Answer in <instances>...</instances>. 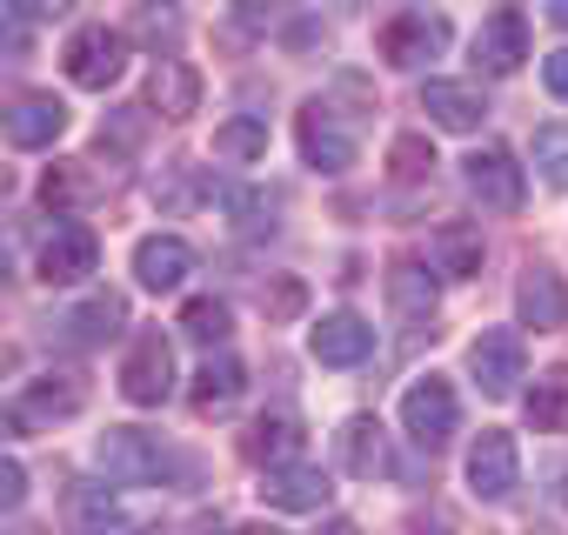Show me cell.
Masks as SVG:
<instances>
[{"mask_svg": "<svg viewBox=\"0 0 568 535\" xmlns=\"http://www.w3.org/2000/svg\"><path fill=\"white\" fill-rule=\"evenodd\" d=\"M68 81L74 88H88V94H108L121 74H128V34L121 28H108V21H88V28H74L68 34Z\"/></svg>", "mask_w": 568, "mask_h": 535, "instance_id": "6da1fadb", "label": "cell"}, {"mask_svg": "<svg viewBox=\"0 0 568 535\" xmlns=\"http://www.w3.org/2000/svg\"><path fill=\"white\" fill-rule=\"evenodd\" d=\"M94 462H101L108 482H121V488H148V482H161V475L174 468V455H168L161 435H148V428H108V435L94 442Z\"/></svg>", "mask_w": 568, "mask_h": 535, "instance_id": "7a4b0ae2", "label": "cell"}, {"mask_svg": "<svg viewBox=\"0 0 568 535\" xmlns=\"http://www.w3.org/2000/svg\"><path fill=\"white\" fill-rule=\"evenodd\" d=\"M121 395L134 408H161L174 395V349H168L161 329H141L128 342V355H121Z\"/></svg>", "mask_w": 568, "mask_h": 535, "instance_id": "3957f363", "label": "cell"}, {"mask_svg": "<svg viewBox=\"0 0 568 535\" xmlns=\"http://www.w3.org/2000/svg\"><path fill=\"white\" fill-rule=\"evenodd\" d=\"M375 48H382V61H388V68H422V61H435V54L448 48V21H442V14H428V8H402V14H388V21H382Z\"/></svg>", "mask_w": 568, "mask_h": 535, "instance_id": "277c9868", "label": "cell"}, {"mask_svg": "<svg viewBox=\"0 0 568 535\" xmlns=\"http://www.w3.org/2000/svg\"><path fill=\"white\" fill-rule=\"evenodd\" d=\"M521 369H528V349H521V335H515V329H481V335L468 342V375H475V388H481L488 402L515 395Z\"/></svg>", "mask_w": 568, "mask_h": 535, "instance_id": "5b68a950", "label": "cell"}, {"mask_svg": "<svg viewBox=\"0 0 568 535\" xmlns=\"http://www.w3.org/2000/svg\"><path fill=\"white\" fill-rule=\"evenodd\" d=\"M402 422H408V435H415L422 448H442V442L462 428V402H455L448 375H422V382H408V395H402Z\"/></svg>", "mask_w": 568, "mask_h": 535, "instance_id": "8992f818", "label": "cell"}, {"mask_svg": "<svg viewBox=\"0 0 568 535\" xmlns=\"http://www.w3.org/2000/svg\"><path fill=\"white\" fill-rule=\"evenodd\" d=\"M295 141H302V161H308V168H322V174L355 168V134H348V121H342L328 101H308V108H302Z\"/></svg>", "mask_w": 568, "mask_h": 535, "instance_id": "52a82bcc", "label": "cell"}, {"mask_svg": "<svg viewBox=\"0 0 568 535\" xmlns=\"http://www.w3.org/2000/svg\"><path fill=\"white\" fill-rule=\"evenodd\" d=\"M81 402H88V382L81 375H34L14 395V408H8V428L21 435L34 422H68V415H81Z\"/></svg>", "mask_w": 568, "mask_h": 535, "instance_id": "ba28073f", "label": "cell"}, {"mask_svg": "<svg viewBox=\"0 0 568 535\" xmlns=\"http://www.w3.org/2000/svg\"><path fill=\"white\" fill-rule=\"evenodd\" d=\"M521 482V455H515V435L508 428H481L475 448H468V488L481 502H508Z\"/></svg>", "mask_w": 568, "mask_h": 535, "instance_id": "9c48e42d", "label": "cell"}, {"mask_svg": "<svg viewBox=\"0 0 568 535\" xmlns=\"http://www.w3.org/2000/svg\"><path fill=\"white\" fill-rule=\"evenodd\" d=\"M462 174H468L475 201H481V208H495V214H515V208L528 201V181H521V168H515V154H508V148H475V154L462 161Z\"/></svg>", "mask_w": 568, "mask_h": 535, "instance_id": "30bf717a", "label": "cell"}, {"mask_svg": "<svg viewBox=\"0 0 568 535\" xmlns=\"http://www.w3.org/2000/svg\"><path fill=\"white\" fill-rule=\"evenodd\" d=\"M94 261H101L94 228L68 221V228H54V234H48V248H41V282H48V289H74V282H88V275H94Z\"/></svg>", "mask_w": 568, "mask_h": 535, "instance_id": "8fae6325", "label": "cell"}, {"mask_svg": "<svg viewBox=\"0 0 568 535\" xmlns=\"http://www.w3.org/2000/svg\"><path fill=\"white\" fill-rule=\"evenodd\" d=\"M515 315H521V329H535V335H548V329H561L568 322V289H561V275L555 268H521V282H515Z\"/></svg>", "mask_w": 568, "mask_h": 535, "instance_id": "7c38bea8", "label": "cell"}, {"mask_svg": "<svg viewBox=\"0 0 568 535\" xmlns=\"http://www.w3.org/2000/svg\"><path fill=\"white\" fill-rule=\"evenodd\" d=\"M241 455L254 462V468H295V455H302V422L288 415V408H274V415H254L247 422V435H241Z\"/></svg>", "mask_w": 568, "mask_h": 535, "instance_id": "4fadbf2b", "label": "cell"}, {"mask_svg": "<svg viewBox=\"0 0 568 535\" xmlns=\"http://www.w3.org/2000/svg\"><path fill=\"white\" fill-rule=\"evenodd\" d=\"M475 61H481L488 74H515V68L528 61V14H521V8H495V14L481 21V34H475Z\"/></svg>", "mask_w": 568, "mask_h": 535, "instance_id": "5bb4252c", "label": "cell"}, {"mask_svg": "<svg viewBox=\"0 0 568 535\" xmlns=\"http://www.w3.org/2000/svg\"><path fill=\"white\" fill-rule=\"evenodd\" d=\"M308 349H315V362L322 369H355V362H368L375 355V329L362 322V315H322L315 322V335H308Z\"/></svg>", "mask_w": 568, "mask_h": 535, "instance_id": "9a60e30c", "label": "cell"}, {"mask_svg": "<svg viewBox=\"0 0 568 535\" xmlns=\"http://www.w3.org/2000/svg\"><path fill=\"white\" fill-rule=\"evenodd\" d=\"M134 275H141V289L174 295V289L194 275V248H187L181 234H148V241L134 248Z\"/></svg>", "mask_w": 568, "mask_h": 535, "instance_id": "2e32d148", "label": "cell"}, {"mask_svg": "<svg viewBox=\"0 0 568 535\" xmlns=\"http://www.w3.org/2000/svg\"><path fill=\"white\" fill-rule=\"evenodd\" d=\"M68 134V101L61 94H21L8 108V141L14 148H54Z\"/></svg>", "mask_w": 568, "mask_h": 535, "instance_id": "e0dca14e", "label": "cell"}, {"mask_svg": "<svg viewBox=\"0 0 568 535\" xmlns=\"http://www.w3.org/2000/svg\"><path fill=\"white\" fill-rule=\"evenodd\" d=\"M335 448H342V468H348V475H362V482L388 475V428H382L375 415H348L342 435H335Z\"/></svg>", "mask_w": 568, "mask_h": 535, "instance_id": "ac0fdd59", "label": "cell"}, {"mask_svg": "<svg viewBox=\"0 0 568 535\" xmlns=\"http://www.w3.org/2000/svg\"><path fill=\"white\" fill-rule=\"evenodd\" d=\"M422 108H428L435 128H448V134H468V128H481V114H488V101H481L475 81H428V88H422Z\"/></svg>", "mask_w": 568, "mask_h": 535, "instance_id": "d6986e66", "label": "cell"}, {"mask_svg": "<svg viewBox=\"0 0 568 535\" xmlns=\"http://www.w3.org/2000/svg\"><path fill=\"white\" fill-rule=\"evenodd\" d=\"M148 108H161L168 121H187V114L201 108V74H194L187 61H154V74H148Z\"/></svg>", "mask_w": 568, "mask_h": 535, "instance_id": "ffe728a7", "label": "cell"}, {"mask_svg": "<svg viewBox=\"0 0 568 535\" xmlns=\"http://www.w3.org/2000/svg\"><path fill=\"white\" fill-rule=\"evenodd\" d=\"M241 388H247L241 362H234V355H207L201 375H194V388H187V402H194V415H227V408L241 402Z\"/></svg>", "mask_w": 568, "mask_h": 535, "instance_id": "44dd1931", "label": "cell"}, {"mask_svg": "<svg viewBox=\"0 0 568 535\" xmlns=\"http://www.w3.org/2000/svg\"><path fill=\"white\" fill-rule=\"evenodd\" d=\"M61 522H68V535H108V528L121 522V502H114L101 482H68Z\"/></svg>", "mask_w": 568, "mask_h": 535, "instance_id": "7402d4cb", "label": "cell"}, {"mask_svg": "<svg viewBox=\"0 0 568 535\" xmlns=\"http://www.w3.org/2000/svg\"><path fill=\"white\" fill-rule=\"evenodd\" d=\"M428 254H435V275L468 282V275H481V228H475V221H448V228L428 241Z\"/></svg>", "mask_w": 568, "mask_h": 535, "instance_id": "603a6c76", "label": "cell"}, {"mask_svg": "<svg viewBox=\"0 0 568 535\" xmlns=\"http://www.w3.org/2000/svg\"><path fill=\"white\" fill-rule=\"evenodd\" d=\"M261 495H267L274 508H288V515H308V508L328 502V475L308 468V462H295V468H274V475L261 482Z\"/></svg>", "mask_w": 568, "mask_h": 535, "instance_id": "cb8c5ba5", "label": "cell"}, {"mask_svg": "<svg viewBox=\"0 0 568 535\" xmlns=\"http://www.w3.org/2000/svg\"><path fill=\"white\" fill-rule=\"evenodd\" d=\"M94 194H101V181H94L88 161H54V168L41 174V208H48V214H81Z\"/></svg>", "mask_w": 568, "mask_h": 535, "instance_id": "d4e9b609", "label": "cell"}, {"mask_svg": "<svg viewBox=\"0 0 568 535\" xmlns=\"http://www.w3.org/2000/svg\"><path fill=\"white\" fill-rule=\"evenodd\" d=\"M61 329H68V342L101 349V342H114V335L128 329V302H121V295H94V302H81Z\"/></svg>", "mask_w": 568, "mask_h": 535, "instance_id": "484cf974", "label": "cell"}, {"mask_svg": "<svg viewBox=\"0 0 568 535\" xmlns=\"http://www.w3.org/2000/svg\"><path fill=\"white\" fill-rule=\"evenodd\" d=\"M388 302L408 315V322H435V282L422 261H395L388 268Z\"/></svg>", "mask_w": 568, "mask_h": 535, "instance_id": "4316f807", "label": "cell"}, {"mask_svg": "<svg viewBox=\"0 0 568 535\" xmlns=\"http://www.w3.org/2000/svg\"><path fill=\"white\" fill-rule=\"evenodd\" d=\"M528 422H535L541 435H561V428H568V369L535 375V388H528Z\"/></svg>", "mask_w": 568, "mask_h": 535, "instance_id": "83f0119b", "label": "cell"}, {"mask_svg": "<svg viewBox=\"0 0 568 535\" xmlns=\"http://www.w3.org/2000/svg\"><path fill=\"white\" fill-rule=\"evenodd\" d=\"M214 154H221V161H241V168L261 161V154H267V121H261V114L221 121V128H214Z\"/></svg>", "mask_w": 568, "mask_h": 535, "instance_id": "f1b7e54d", "label": "cell"}, {"mask_svg": "<svg viewBox=\"0 0 568 535\" xmlns=\"http://www.w3.org/2000/svg\"><path fill=\"white\" fill-rule=\"evenodd\" d=\"M227 329H234V315H227V302H214V295H194L187 309H181V335L187 342H227Z\"/></svg>", "mask_w": 568, "mask_h": 535, "instance_id": "f546056e", "label": "cell"}, {"mask_svg": "<svg viewBox=\"0 0 568 535\" xmlns=\"http://www.w3.org/2000/svg\"><path fill=\"white\" fill-rule=\"evenodd\" d=\"M535 168H541L555 188H568V128H561V121L535 128Z\"/></svg>", "mask_w": 568, "mask_h": 535, "instance_id": "4dcf8cb0", "label": "cell"}, {"mask_svg": "<svg viewBox=\"0 0 568 535\" xmlns=\"http://www.w3.org/2000/svg\"><path fill=\"white\" fill-rule=\"evenodd\" d=\"M435 168V148L422 141V134H395V148H388V174L395 181H422Z\"/></svg>", "mask_w": 568, "mask_h": 535, "instance_id": "1f68e13d", "label": "cell"}, {"mask_svg": "<svg viewBox=\"0 0 568 535\" xmlns=\"http://www.w3.org/2000/svg\"><path fill=\"white\" fill-rule=\"evenodd\" d=\"M28 502V468L8 455V462H0V508H21Z\"/></svg>", "mask_w": 568, "mask_h": 535, "instance_id": "d6a6232c", "label": "cell"}, {"mask_svg": "<svg viewBox=\"0 0 568 535\" xmlns=\"http://www.w3.org/2000/svg\"><path fill=\"white\" fill-rule=\"evenodd\" d=\"M541 81H548V94H555V101H568V48H555V54L541 61Z\"/></svg>", "mask_w": 568, "mask_h": 535, "instance_id": "836d02e7", "label": "cell"}, {"mask_svg": "<svg viewBox=\"0 0 568 535\" xmlns=\"http://www.w3.org/2000/svg\"><path fill=\"white\" fill-rule=\"evenodd\" d=\"M302 302H308V289H302V282H281V289L267 295V315H302Z\"/></svg>", "mask_w": 568, "mask_h": 535, "instance_id": "e575fe53", "label": "cell"}, {"mask_svg": "<svg viewBox=\"0 0 568 535\" xmlns=\"http://www.w3.org/2000/svg\"><path fill=\"white\" fill-rule=\"evenodd\" d=\"M174 28H181V21H174V14H154V8H148V14H141V34H154V41H161V34H174Z\"/></svg>", "mask_w": 568, "mask_h": 535, "instance_id": "d590c367", "label": "cell"}, {"mask_svg": "<svg viewBox=\"0 0 568 535\" xmlns=\"http://www.w3.org/2000/svg\"><path fill=\"white\" fill-rule=\"evenodd\" d=\"M548 21H555V28H568V0H548Z\"/></svg>", "mask_w": 568, "mask_h": 535, "instance_id": "8d00e7d4", "label": "cell"}, {"mask_svg": "<svg viewBox=\"0 0 568 535\" xmlns=\"http://www.w3.org/2000/svg\"><path fill=\"white\" fill-rule=\"evenodd\" d=\"M322 535H362V528H355V522H328Z\"/></svg>", "mask_w": 568, "mask_h": 535, "instance_id": "74e56055", "label": "cell"}, {"mask_svg": "<svg viewBox=\"0 0 568 535\" xmlns=\"http://www.w3.org/2000/svg\"><path fill=\"white\" fill-rule=\"evenodd\" d=\"M241 535H281V528H267V522H254V528H241Z\"/></svg>", "mask_w": 568, "mask_h": 535, "instance_id": "f35d334b", "label": "cell"}]
</instances>
